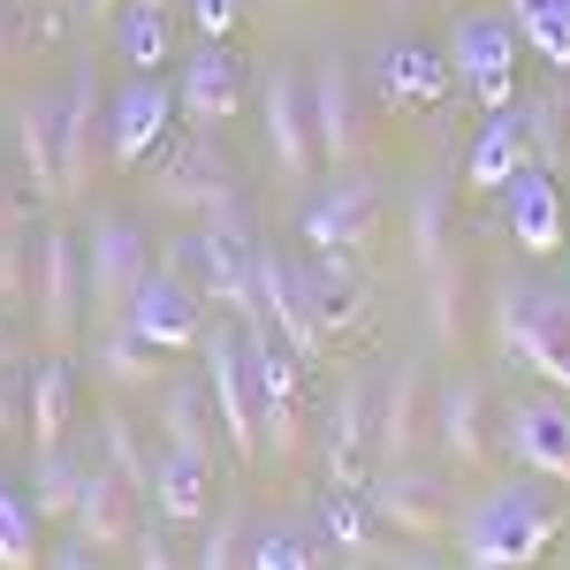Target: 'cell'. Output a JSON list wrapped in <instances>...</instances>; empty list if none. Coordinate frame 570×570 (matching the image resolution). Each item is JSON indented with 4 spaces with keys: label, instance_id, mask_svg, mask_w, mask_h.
I'll return each instance as SVG.
<instances>
[{
    "label": "cell",
    "instance_id": "obj_20",
    "mask_svg": "<svg viewBox=\"0 0 570 570\" xmlns=\"http://www.w3.org/2000/svg\"><path fill=\"white\" fill-rule=\"evenodd\" d=\"M502 220H510V244L525 252V259H548V252H563L570 236V214H563V190L548 168H518V176L502 183Z\"/></svg>",
    "mask_w": 570,
    "mask_h": 570
},
{
    "label": "cell",
    "instance_id": "obj_13",
    "mask_svg": "<svg viewBox=\"0 0 570 570\" xmlns=\"http://www.w3.org/2000/svg\"><path fill=\"white\" fill-rule=\"evenodd\" d=\"M259 122H266V160L289 183H305L320 168V137H312V91L297 61H274L259 77Z\"/></svg>",
    "mask_w": 570,
    "mask_h": 570
},
{
    "label": "cell",
    "instance_id": "obj_35",
    "mask_svg": "<svg viewBox=\"0 0 570 570\" xmlns=\"http://www.w3.org/2000/svg\"><path fill=\"white\" fill-rule=\"evenodd\" d=\"M518 122H525V153H532V168L563 176V168H570V91H563V85L532 91Z\"/></svg>",
    "mask_w": 570,
    "mask_h": 570
},
{
    "label": "cell",
    "instance_id": "obj_12",
    "mask_svg": "<svg viewBox=\"0 0 570 570\" xmlns=\"http://www.w3.org/2000/svg\"><path fill=\"white\" fill-rule=\"evenodd\" d=\"M510 53H518L510 16H494V8H487V16H456V23H449V53H441V61H449V77H456V85L494 115V107H510V99H518V85H510Z\"/></svg>",
    "mask_w": 570,
    "mask_h": 570
},
{
    "label": "cell",
    "instance_id": "obj_37",
    "mask_svg": "<svg viewBox=\"0 0 570 570\" xmlns=\"http://www.w3.org/2000/svg\"><path fill=\"white\" fill-rule=\"evenodd\" d=\"M449 206H456V168H434L411 190V259H419V274L449 252Z\"/></svg>",
    "mask_w": 570,
    "mask_h": 570
},
{
    "label": "cell",
    "instance_id": "obj_46",
    "mask_svg": "<svg viewBox=\"0 0 570 570\" xmlns=\"http://www.w3.org/2000/svg\"><path fill=\"white\" fill-rule=\"evenodd\" d=\"M23 198H31V190H23V176H16V153H0V236H8V228H23Z\"/></svg>",
    "mask_w": 570,
    "mask_h": 570
},
{
    "label": "cell",
    "instance_id": "obj_40",
    "mask_svg": "<svg viewBox=\"0 0 570 570\" xmlns=\"http://www.w3.org/2000/svg\"><path fill=\"white\" fill-rule=\"evenodd\" d=\"M46 548H39V510H31V494H16V487L0 480V570H31Z\"/></svg>",
    "mask_w": 570,
    "mask_h": 570
},
{
    "label": "cell",
    "instance_id": "obj_32",
    "mask_svg": "<svg viewBox=\"0 0 570 570\" xmlns=\"http://www.w3.org/2000/svg\"><path fill=\"white\" fill-rule=\"evenodd\" d=\"M69 419H77V357L46 351L39 365H31V449L69 441Z\"/></svg>",
    "mask_w": 570,
    "mask_h": 570
},
{
    "label": "cell",
    "instance_id": "obj_26",
    "mask_svg": "<svg viewBox=\"0 0 570 570\" xmlns=\"http://www.w3.org/2000/svg\"><path fill=\"white\" fill-rule=\"evenodd\" d=\"M16 176L31 190V206H53V176H61V160H53V137H61V91H31L23 107H16Z\"/></svg>",
    "mask_w": 570,
    "mask_h": 570
},
{
    "label": "cell",
    "instance_id": "obj_16",
    "mask_svg": "<svg viewBox=\"0 0 570 570\" xmlns=\"http://www.w3.org/2000/svg\"><path fill=\"white\" fill-rule=\"evenodd\" d=\"M502 449H510L518 472H540V480L570 487V403H563V389H540L525 403H510Z\"/></svg>",
    "mask_w": 570,
    "mask_h": 570
},
{
    "label": "cell",
    "instance_id": "obj_19",
    "mask_svg": "<svg viewBox=\"0 0 570 570\" xmlns=\"http://www.w3.org/2000/svg\"><path fill=\"white\" fill-rule=\"evenodd\" d=\"M168 122H176V91L160 85L153 69H137L130 85L107 91V160H115V168H137V160L168 137Z\"/></svg>",
    "mask_w": 570,
    "mask_h": 570
},
{
    "label": "cell",
    "instance_id": "obj_28",
    "mask_svg": "<svg viewBox=\"0 0 570 570\" xmlns=\"http://www.w3.org/2000/svg\"><path fill=\"white\" fill-rule=\"evenodd\" d=\"M472 312H480V282H472V266L456 259V252H441L426 266V351H456L464 335H472Z\"/></svg>",
    "mask_w": 570,
    "mask_h": 570
},
{
    "label": "cell",
    "instance_id": "obj_23",
    "mask_svg": "<svg viewBox=\"0 0 570 570\" xmlns=\"http://www.w3.org/2000/svg\"><path fill=\"white\" fill-rule=\"evenodd\" d=\"M252 297H259L266 327L282 335V351L297 357V365H320V357H327V335L312 327L305 289H297V259H289V252H259V282H252Z\"/></svg>",
    "mask_w": 570,
    "mask_h": 570
},
{
    "label": "cell",
    "instance_id": "obj_45",
    "mask_svg": "<svg viewBox=\"0 0 570 570\" xmlns=\"http://www.w3.org/2000/svg\"><path fill=\"white\" fill-rule=\"evenodd\" d=\"M183 532L168 525V518H137V532H130V563H145V570H168V563H183V548H176Z\"/></svg>",
    "mask_w": 570,
    "mask_h": 570
},
{
    "label": "cell",
    "instance_id": "obj_7",
    "mask_svg": "<svg viewBox=\"0 0 570 570\" xmlns=\"http://www.w3.org/2000/svg\"><path fill=\"white\" fill-rule=\"evenodd\" d=\"M31 305H39V343L46 351H77L91 327L85 305V244L53 220L39 228V266H31Z\"/></svg>",
    "mask_w": 570,
    "mask_h": 570
},
{
    "label": "cell",
    "instance_id": "obj_34",
    "mask_svg": "<svg viewBox=\"0 0 570 570\" xmlns=\"http://www.w3.org/2000/svg\"><path fill=\"white\" fill-rule=\"evenodd\" d=\"M85 456L69 449V441H53V449H31V510L53 518V525H69V510H77V487H85Z\"/></svg>",
    "mask_w": 570,
    "mask_h": 570
},
{
    "label": "cell",
    "instance_id": "obj_48",
    "mask_svg": "<svg viewBox=\"0 0 570 570\" xmlns=\"http://www.w3.org/2000/svg\"><path fill=\"white\" fill-rule=\"evenodd\" d=\"M16 46H31V16H23V0H0V61Z\"/></svg>",
    "mask_w": 570,
    "mask_h": 570
},
{
    "label": "cell",
    "instance_id": "obj_27",
    "mask_svg": "<svg viewBox=\"0 0 570 570\" xmlns=\"http://www.w3.org/2000/svg\"><path fill=\"white\" fill-rule=\"evenodd\" d=\"M153 395H160V403H153V411H160V441L214 464L220 456V419H214V395H206V373H198V381H190V373H183V381H160Z\"/></svg>",
    "mask_w": 570,
    "mask_h": 570
},
{
    "label": "cell",
    "instance_id": "obj_21",
    "mask_svg": "<svg viewBox=\"0 0 570 570\" xmlns=\"http://www.w3.org/2000/svg\"><path fill=\"white\" fill-rule=\"evenodd\" d=\"M373 403H381L373 381H351V389L327 403V434H320L327 487H365L373 480Z\"/></svg>",
    "mask_w": 570,
    "mask_h": 570
},
{
    "label": "cell",
    "instance_id": "obj_38",
    "mask_svg": "<svg viewBox=\"0 0 570 570\" xmlns=\"http://www.w3.org/2000/svg\"><path fill=\"white\" fill-rule=\"evenodd\" d=\"M244 548H252V510H244V494H214V510H206V525H198V563L206 570H236L244 563Z\"/></svg>",
    "mask_w": 570,
    "mask_h": 570
},
{
    "label": "cell",
    "instance_id": "obj_53",
    "mask_svg": "<svg viewBox=\"0 0 570 570\" xmlns=\"http://www.w3.org/2000/svg\"><path fill=\"white\" fill-rule=\"evenodd\" d=\"M145 8H168V16H176V0H145Z\"/></svg>",
    "mask_w": 570,
    "mask_h": 570
},
{
    "label": "cell",
    "instance_id": "obj_29",
    "mask_svg": "<svg viewBox=\"0 0 570 570\" xmlns=\"http://www.w3.org/2000/svg\"><path fill=\"white\" fill-rule=\"evenodd\" d=\"M160 357H168V351H153V343H145V335H130L122 320L91 335V373H99L115 395H153L160 381H168V365H160Z\"/></svg>",
    "mask_w": 570,
    "mask_h": 570
},
{
    "label": "cell",
    "instance_id": "obj_31",
    "mask_svg": "<svg viewBox=\"0 0 570 570\" xmlns=\"http://www.w3.org/2000/svg\"><path fill=\"white\" fill-rule=\"evenodd\" d=\"M441 85H449V61L426 53L419 39H395L381 61H373V91L389 99V107H434Z\"/></svg>",
    "mask_w": 570,
    "mask_h": 570
},
{
    "label": "cell",
    "instance_id": "obj_43",
    "mask_svg": "<svg viewBox=\"0 0 570 570\" xmlns=\"http://www.w3.org/2000/svg\"><path fill=\"white\" fill-rule=\"evenodd\" d=\"M31 266H39V228L23 220V228L0 236V312L31 305Z\"/></svg>",
    "mask_w": 570,
    "mask_h": 570
},
{
    "label": "cell",
    "instance_id": "obj_36",
    "mask_svg": "<svg viewBox=\"0 0 570 570\" xmlns=\"http://www.w3.org/2000/svg\"><path fill=\"white\" fill-rule=\"evenodd\" d=\"M252 570H297V563H335L327 540L312 518H274V525H252V548H244Z\"/></svg>",
    "mask_w": 570,
    "mask_h": 570
},
{
    "label": "cell",
    "instance_id": "obj_39",
    "mask_svg": "<svg viewBox=\"0 0 570 570\" xmlns=\"http://www.w3.org/2000/svg\"><path fill=\"white\" fill-rule=\"evenodd\" d=\"M115 46H122L130 69H160V61H168V8L122 0V8H115Z\"/></svg>",
    "mask_w": 570,
    "mask_h": 570
},
{
    "label": "cell",
    "instance_id": "obj_15",
    "mask_svg": "<svg viewBox=\"0 0 570 570\" xmlns=\"http://www.w3.org/2000/svg\"><path fill=\"white\" fill-rule=\"evenodd\" d=\"M297 289H305V312L327 343H351L373 320V297H365V274H357V252H312L297 259Z\"/></svg>",
    "mask_w": 570,
    "mask_h": 570
},
{
    "label": "cell",
    "instance_id": "obj_6",
    "mask_svg": "<svg viewBox=\"0 0 570 570\" xmlns=\"http://www.w3.org/2000/svg\"><path fill=\"white\" fill-rule=\"evenodd\" d=\"M153 206H168V214H183V220H206L214 206H228V198H244V183H236V168H228V153L214 145V130H190L153 160Z\"/></svg>",
    "mask_w": 570,
    "mask_h": 570
},
{
    "label": "cell",
    "instance_id": "obj_33",
    "mask_svg": "<svg viewBox=\"0 0 570 570\" xmlns=\"http://www.w3.org/2000/svg\"><path fill=\"white\" fill-rule=\"evenodd\" d=\"M525 160H532L525 153V122H518L510 107H494V122H487V130L472 137V153H464V183L487 198V190H502V183L518 176Z\"/></svg>",
    "mask_w": 570,
    "mask_h": 570
},
{
    "label": "cell",
    "instance_id": "obj_5",
    "mask_svg": "<svg viewBox=\"0 0 570 570\" xmlns=\"http://www.w3.org/2000/svg\"><path fill=\"white\" fill-rule=\"evenodd\" d=\"M153 274V244L130 214H91L85 220V305H91V327H115L130 312L137 282Z\"/></svg>",
    "mask_w": 570,
    "mask_h": 570
},
{
    "label": "cell",
    "instance_id": "obj_2",
    "mask_svg": "<svg viewBox=\"0 0 570 570\" xmlns=\"http://www.w3.org/2000/svg\"><path fill=\"white\" fill-rule=\"evenodd\" d=\"M487 327H494V343H502L510 365H532L540 373L556 351H570V289H548L532 274H510L487 297Z\"/></svg>",
    "mask_w": 570,
    "mask_h": 570
},
{
    "label": "cell",
    "instance_id": "obj_22",
    "mask_svg": "<svg viewBox=\"0 0 570 570\" xmlns=\"http://www.w3.org/2000/svg\"><path fill=\"white\" fill-rule=\"evenodd\" d=\"M145 518V494L122 487V472H107V464H91L85 487H77V510H69V532L91 540L99 556H130V532Z\"/></svg>",
    "mask_w": 570,
    "mask_h": 570
},
{
    "label": "cell",
    "instance_id": "obj_42",
    "mask_svg": "<svg viewBox=\"0 0 570 570\" xmlns=\"http://www.w3.org/2000/svg\"><path fill=\"white\" fill-rule=\"evenodd\" d=\"M99 456H107V472H122V487H137V494H145V480H153V456L137 449V426L122 419V395H115V411L99 419Z\"/></svg>",
    "mask_w": 570,
    "mask_h": 570
},
{
    "label": "cell",
    "instance_id": "obj_11",
    "mask_svg": "<svg viewBox=\"0 0 570 570\" xmlns=\"http://www.w3.org/2000/svg\"><path fill=\"white\" fill-rule=\"evenodd\" d=\"M365 494H373L381 532H395V540H441V532L456 525L449 480H441V472H426L419 456H411V464H381V472L365 480Z\"/></svg>",
    "mask_w": 570,
    "mask_h": 570
},
{
    "label": "cell",
    "instance_id": "obj_51",
    "mask_svg": "<svg viewBox=\"0 0 570 570\" xmlns=\"http://www.w3.org/2000/svg\"><path fill=\"white\" fill-rule=\"evenodd\" d=\"M77 8H85L91 23H107V16H115V8H122V0H77Z\"/></svg>",
    "mask_w": 570,
    "mask_h": 570
},
{
    "label": "cell",
    "instance_id": "obj_10",
    "mask_svg": "<svg viewBox=\"0 0 570 570\" xmlns=\"http://www.w3.org/2000/svg\"><path fill=\"white\" fill-rule=\"evenodd\" d=\"M312 137H320V160L327 168H351L365 153V85H357V61L343 46H327L312 61Z\"/></svg>",
    "mask_w": 570,
    "mask_h": 570
},
{
    "label": "cell",
    "instance_id": "obj_25",
    "mask_svg": "<svg viewBox=\"0 0 570 570\" xmlns=\"http://www.w3.org/2000/svg\"><path fill=\"white\" fill-rule=\"evenodd\" d=\"M434 449L441 464H487V381L472 373H456V381H441L434 389Z\"/></svg>",
    "mask_w": 570,
    "mask_h": 570
},
{
    "label": "cell",
    "instance_id": "obj_9",
    "mask_svg": "<svg viewBox=\"0 0 570 570\" xmlns=\"http://www.w3.org/2000/svg\"><path fill=\"white\" fill-rule=\"evenodd\" d=\"M122 327L130 335H145L153 351H198L206 343V289L183 274V266H153L145 282H137L130 312H122Z\"/></svg>",
    "mask_w": 570,
    "mask_h": 570
},
{
    "label": "cell",
    "instance_id": "obj_49",
    "mask_svg": "<svg viewBox=\"0 0 570 570\" xmlns=\"http://www.w3.org/2000/svg\"><path fill=\"white\" fill-rule=\"evenodd\" d=\"M39 563H53V570H85V563H107V556H99L91 540H77V532H61V548H53V556H39Z\"/></svg>",
    "mask_w": 570,
    "mask_h": 570
},
{
    "label": "cell",
    "instance_id": "obj_50",
    "mask_svg": "<svg viewBox=\"0 0 570 570\" xmlns=\"http://www.w3.org/2000/svg\"><path fill=\"white\" fill-rule=\"evenodd\" d=\"M8 357H23V343H16V327H8V312H0V365Z\"/></svg>",
    "mask_w": 570,
    "mask_h": 570
},
{
    "label": "cell",
    "instance_id": "obj_52",
    "mask_svg": "<svg viewBox=\"0 0 570 570\" xmlns=\"http://www.w3.org/2000/svg\"><path fill=\"white\" fill-rule=\"evenodd\" d=\"M31 8H61V16H69V8H77V0H31Z\"/></svg>",
    "mask_w": 570,
    "mask_h": 570
},
{
    "label": "cell",
    "instance_id": "obj_3",
    "mask_svg": "<svg viewBox=\"0 0 570 570\" xmlns=\"http://www.w3.org/2000/svg\"><path fill=\"white\" fill-rule=\"evenodd\" d=\"M53 160H61V176H53V206H77L99 176V160H107V77H99V61L77 53V69H69V85H61V137H53Z\"/></svg>",
    "mask_w": 570,
    "mask_h": 570
},
{
    "label": "cell",
    "instance_id": "obj_8",
    "mask_svg": "<svg viewBox=\"0 0 570 570\" xmlns=\"http://www.w3.org/2000/svg\"><path fill=\"white\" fill-rule=\"evenodd\" d=\"M198 236V266H190V282L214 297V305L244 312L252 305V282H259V236H252V198H228L214 214L190 228Z\"/></svg>",
    "mask_w": 570,
    "mask_h": 570
},
{
    "label": "cell",
    "instance_id": "obj_17",
    "mask_svg": "<svg viewBox=\"0 0 570 570\" xmlns=\"http://www.w3.org/2000/svg\"><path fill=\"white\" fill-rule=\"evenodd\" d=\"M244 91H252V69H244V53L228 39H198L183 53V122H198V130H220L236 107H244Z\"/></svg>",
    "mask_w": 570,
    "mask_h": 570
},
{
    "label": "cell",
    "instance_id": "obj_1",
    "mask_svg": "<svg viewBox=\"0 0 570 570\" xmlns=\"http://www.w3.org/2000/svg\"><path fill=\"white\" fill-rule=\"evenodd\" d=\"M456 556L480 570H525L540 563L548 548H556V532H563V510H556V494L540 472H518V480H494L472 502V510H456Z\"/></svg>",
    "mask_w": 570,
    "mask_h": 570
},
{
    "label": "cell",
    "instance_id": "obj_47",
    "mask_svg": "<svg viewBox=\"0 0 570 570\" xmlns=\"http://www.w3.org/2000/svg\"><path fill=\"white\" fill-rule=\"evenodd\" d=\"M244 16V0H190V23H198V39H228V23Z\"/></svg>",
    "mask_w": 570,
    "mask_h": 570
},
{
    "label": "cell",
    "instance_id": "obj_41",
    "mask_svg": "<svg viewBox=\"0 0 570 570\" xmlns=\"http://www.w3.org/2000/svg\"><path fill=\"white\" fill-rule=\"evenodd\" d=\"M510 23L548 53V69H570V0H518Z\"/></svg>",
    "mask_w": 570,
    "mask_h": 570
},
{
    "label": "cell",
    "instance_id": "obj_4",
    "mask_svg": "<svg viewBox=\"0 0 570 570\" xmlns=\"http://www.w3.org/2000/svg\"><path fill=\"white\" fill-rule=\"evenodd\" d=\"M206 395H214L220 419V449L236 464H259V373H252V343H244V320L206 327Z\"/></svg>",
    "mask_w": 570,
    "mask_h": 570
},
{
    "label": "cell",
    "instance_id": "obj_24",
    "mask_svg": "<svg viewBox=\"0 0 570 570\" xmlns=\"http://www.w3.org/2000/svg\"><path fill=\"white\" fill-rule=\"evenodd\" d=\"M145 510L168 518L176 532H198V525H206V510H214V464L160 441V449H153V480H145Z\"/></svg>",
    "mask_w": 570,
    "mask_h": 570
},
{
    "label": "cell",
    "instance_id": "obj_18",
    "mask_svg": "<svg viewBox=\"0 0 570 570\" xmlns=\"http://www.w3.org/2000/svg\"><path fill=\"white\" fill-rule=\"evenodd\" d=\"M373 220H381L373 176L343 168L335 183H320L305 198V244L312 252H365V244H373Z\"/></svg>",
    "mask_w": 570,
    "mask_h": 570
},
{
    "label": "cell",
    "instance_id": "obj_44",
    "mask_svg": "<svg viewBox=\"0 0 570 570\" xmlns=\"http://www.w3.org/2000/svg\"><path fill=\"white\" fill-rule=\"evenodd\" d=\"M0 441H31V357L0 365Z\"/></svg>",
    "mask_w": 570,
    "mask_h": 570
},
{
    "label": "cell",
    "instance_id": "obj_30",
    "mask_svg": "<svg viewBox=\"0 0 570 570\" xmlns=\"http://www.w3.org/2000/svg\"><path fill=\"white\" fill-rule=\"evenodd\" d=\"M312 525H320V540H327L335 563H365L373 540H381V518H373V494H365V487H327V494L312 502Z\"/></svg>",
    "mask_w": 570,
    "mask_h": 570
},
{
    "label": "cell",
    "instance_id": "obj_14",
    "mask_svg": "<svg viewBox=\"0 0 570 570\" xmlns=\"http://www.w3.org/2000/svg\"><path fill=\"white\" fill-rule=\"evenodd\" d=\"M426 441H434V381H426V357H403L373 403V472L411 464Z\"/></svg>",
    "mask_w": 570,
    "mask_h": 570
}]
</instances>
